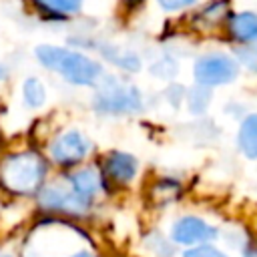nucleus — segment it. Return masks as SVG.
I'll return each instance as SVG.
<instances>
[{"label": "nucleus", "mask_w": 257, "mask_h": 257, "mask_svg": "<svg viewBox=\"0 0 257 257\" xmlns=\"http://www.w3.org/2000/svg\"><path fill=\"white\" fill-rule=\"evenodd\" d=\"M46 163L32 151L12 153L0 163V185L16 195H30L42 189Z\"/></svg>", "instance_id": "nucleus-1"}, {"label": "nucleus", "mask_w": 257, "mask_h": 257, "mask_svg": "<svg viewBox=\"0 0 257 257\" xmlns=\"http://www.w3.org/2000/svg\"><path fill=\"white\" fill-rule=\"evenodd\" d=\"M36 58L46 68L56 70L72 84L86 86V84H92L100 76V66L94 60H90L88 56L80 52L68 50V48L42 44L36 48Z\"/></svg>", "instance_id": "nucleus-2"}, {"label": "nucleus", "mask_w": 257, "mask_h": 257, "mask_svg": "<svg viewBox=\"0 0 257 257\" xmlns=\"http://www.w3.org/2000/svg\"><path fill=\"white\" fill-rule=\"evenodd\" d=\"M94 106L100 112L120 114V112L139 110L143 102H141V92L135 86L122 84L118 80H106L94 96Z\"/></svg>", "instance_id": "nucleus-3"}, {"label": "nucleus", "mask_w": 257, "mask_h": 257, "mask_svg": "<svg viewBox=\"0 0 257 257\" xmlns=\"http://www.w3.org/2000/svg\"><path fill=\"white\" fill-rule=\"evenodd\" d=\"M235 76H237V62L223 52L205 54L195 64V78L201 86L227 84Z\"/></svg>", "instance_id": "nucleus-4"}, {"label": "nucleus", "mask_w": 257, "mask_h": 257, "mask_svg": "<svg viewBox=\"0 0 257 257\" xmlns=\"http://www.w3.org/2000/svg\"><path fill=\"white\" fill-rule=\"evenodd\" d=\"M217 229L209 225L205 219L187 215L173 223L171 227V239L179 245L197 247V245H209L213 239H217Z\"/></svg>", "instance_id": "nucleus-5"}, {"label": "nucleus", "mask_w": 257, "mask_h": 257, "mask_svg": "<svg viewBox=\"0 0 257 257\" xmlns=\"http://www.w3.org/2000/svg\"><path fill=\"white\" fill-rule=\"evenodd\" d=\"M38 203H40V207H44L48 211H62V213H82L88 209L76 197L68 179L42 187L38 193Z\"/></svg>", "instance_id": "nucleus-6"}, {"label": "nucleus", "mask_w": 257, "mask_h": 257, "mask_svg": "<svg viewBox=\"0 0 257 257\" xmlns=\"http://www.w3.org/2000/svg\"><path fill=\"white\" fill-rule=\"evenodd\" d=\"M88 151H90V143L78 131H68V133L60 135L50 145V157L62 167H70V165L80 163L88 155Z\"/></svg>", "instance_id": "nucleus-7"}, {"label": "nucleus", "mask_w": 257, "mask_h": 257, "mask_svg": "<svg viewBox=\"0 0 257 257\" xmlns=\"http://www.w3.org/2000/svg\"><path fill=\"white\" fill-rule=\"evenodd\" d=\"M137 159L128 153L114 151L104 159V177L110 179L116 185H126L135 179L137 175Z\"/></svg>", "instance_id": "nucleus-8"}, {"label": "nucleus", "mask_w": 257, "mask_h": 257, "mask_svg": "<svg viewBox=\"0 0 257 257\" xmlns=\"http://www.w3.org/2000/svg\"><path fill=\"white\" fill-rule=\"evenodd\" d=\"M66 179H68L72 191L76 193V197H78L86 207H90L94 195H96L98 189H100V175H98L94 169H80V171L68 175Z\"/></svg>", "instance_id": "nucleus-9"}, {"label": "nucleus", "mask_w": 257, "mask_h": 257, "mask_svg": "<svg viewBox=\"0 0 257 257\" xmlns=\"http://www.w3.org/2000/svg\"><path fill=\"white\" fill-rule=\"evenodd\" d=\"M231 34L241 42L257 40V16L253 12H239L231 16Z\"/></svg>", "instance_id": "nucleus-10"}, {"label": "nucleus", "mask_w": 257, "mask_h": 257, "mask_svg": "<svg viewBox=\"0 0 257 257\" xmlns=\"http://www.w3.org/2000/svg\"><path fill=\"white\" fill-rule=\"evenodd\" d=\"M239 147L245 157L257 159V114H249L239 128Z\"/></svg>", "instance_id": "nucleus-11"}, {"label": "nucleus", "mask_w": 257, "mask_h": 257, "mask_svg": "<svg viewBox=\"0 0 257 257\" xmlns=\"http://www.w3.org/2000/svg\"><path fill=\"white\" fill-rule=\"evenodd\" d=\"M22 96H24V102H26L28 106L36 108V106L44 104V100H46V90H44V86H42L40 80L28 78V80L22 84Z\"/></svg>", "instance_id": "nucleus-12"}, {"label": "nucleus", "mask_w": 257, "mask_h": 257, "mask_svg": "<svg viewBox=\"0 0 257 257\" xmlns=\"http://www.w3.org/2000/svg\"><path fill=\"white\" fill-rule=\"evenodd\" d=\"M102 54H106L108 60H112L116 66H120L124 70H139L141 68L139 56H135L131 52H120V48H102Z\"/></svg>", "instance_id": "nucleus-13"}, {"label": "nucleus", "mask_w": 257, "mask_h": 257, "mask_svg": "<svg viewBox=\"0 0 257 257\" xmlns=\"http://www.w3.org/2000/svg\"><path fill=\"white\" fill-rule=\"evenodd\" d=\"M227 8H229V4L225 2V0H217V2H213V4H209L199 16H201V22H205V24H217V22H221V18L225 16V12H227Z\"/></svg>", "instance_id": "nucleus-14"}, {"label": "nucleus", "mask_w": 257, "mask_h": 257, "mask_svg": "<svg viewBox=\"0 0 257 257\" xmlns=\"http://www.w3.org/2000/svg\"><path fill=\"white\" fill-rule=\"evenodd\" d=\"M36 2L52 12H60V14L78 12V8L82 6V0H36Z\"/></svg>", "instance_id": "nucleus-15"}, {"label": "nucleus", "mask_w": 257, "mask_h": 257, "mask_svg": "<svg viewBox=\"0 0 257 257\" xmlns=\"http://www.w3.org/2000/svg\"><path fill=\"white\" fill-rule=\"evenodd\" d=\"M183 257H227V255L213 245H197V247L185 249Z\"/></svg>", "instance_id": "nucleus-16"}, {"label": "nucleus", "mask_w": 257, "mask_h": 257, "mask_svg": "<svg viewBox=\"0 0 257 257\" xmlns=\"http://www.w3.org/2000/svg\"><path fill=\"white\" fill-rule=\"evenodd\" d=\"M209 102V92L203 88V86H197L195 90H191V96H189V106L193 112H203L205 106Z\"/></svg>", "instance_id": "nucleus-17"}, {"label": "nucleus", "mask_w": 257, "mask_h": 257, "mask_svg": "<svg viewBox=\"0 0 257 257\" xmlns=\"http://www.w3.org/2000/svg\"><path fill=\"white\" fill-rule=\"evenodd\" d=\"M237 56L239 60L251 68V70H257V46H245V48H239L237 50Z\"/></svg>", "instance_id": "nucleus-18"}, {"label": "nucleus", "mask_w": 257, "mask_h": 257, "mask_svg": "<svg viewBox=\"0 0 257 257\" xmlns=\"http://www.w3.org/2000/svg\"><path fill=\"white\" fill-rule=\"evenodd\" d=\"M193 2H195V0H159V4H161L165 10H169V12L181 10V8H185V6L193 4Z\"/></svg>", "instance_id": "nucleus-19"}, {"label": "nucleus", "mask_w": 257, "mask_h": 257, "mask_svg": "<svg viewBox=\"0 0 257 257\" xmlns=\"http://www.w3.org/2000/svg\"><path fill=\"white\" fill-rule=\"evenodd\" d=\"M70 257H96L92 251H88V249H80V251H76V253H72Z\"/></svg>", "instance_id": "nucleus-20"}, {"label": "nucleus", "mask_w": 257, "mask_h": 257, "mask_svg": "<svg viewBox=\"0 0 257 257\" xmlns=\"http://www.w3.org/2000/svg\"><path fill=\"white\" fill-rule=\"evenodd\" d=\"M4 74H6V72H4V68L0 66V78H4Z\"/></svg>", "instance_id": "nucleus-21"}, {"label": "nucleus", "mask_w": 257, "mask_h": 257, "mask_svg": "<svg viewBox=\"0 0 257 257\" xmlns=\"http://www.w3.org/2000/svg\"><path fill=\"white\" fill-rule=\"evenodd\" d=\"M0 257H10V255H0Z\"/></svg>", "instance_id": "nucleus-22"}]
</instances>
